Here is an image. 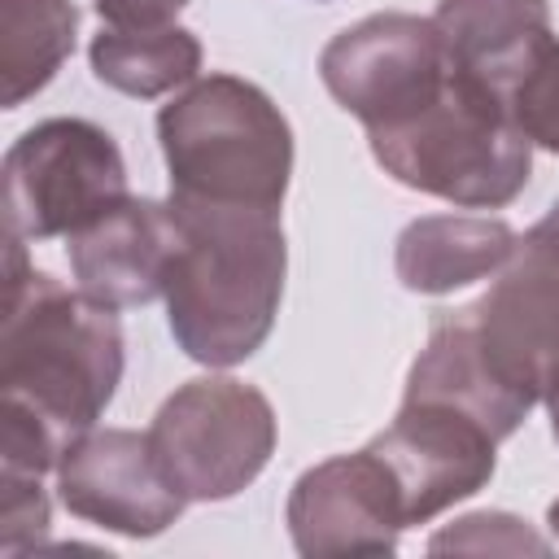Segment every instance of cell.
I'll return each instance as SVG.
<instances>
[{"instance_id": "6da1fadb", "label": "cell", "mask_w": 559, "mask_h": 559, "mask_svg": "<svg viewBox=\"0 0 559 559\" xmlns=\"http://www.w3.org/2000/svg\"><path fill=\"white\" fill-rule=\"evenodd\" d=\"M179 253L166 280V310L179 349L205 367L245 362L280 314L288 245L280 214L175 197Z\"/></svg>"}, {"instance_id": "7a4b0ae2", "label": "cell", "mask_w": 559, "mask_h": 559, "mask_svg": "<svg viewBox=\"0 0 559 559\" xmlns=\"http://www.w3.org/2000/svg\"><path fill=\"white\" fill-rule=\"evenodd\" d=\"M0 397L31 406L66 441L87 432L122 380V328L114 306L26 266L22 240H4Z\"/></svg>"}, {"instance_id": "3957f363", "label": "cell", "mask_w": 559, "mask_h": 559, "mask_svg": "<svg viewBox=\"0 0 559 559\" xmlns=\"http://www.w3.org/2000/svg\"><path fill=\"white\" fill-rule=\"evenodd\" d=\"M367 144L384 175L463 210L515 201L533 170V140L520 131L507 92L459 66L428 105L371 127Z\"/></svg>"}, {"instance_id": "277c9868", "label": "cell", "mask_w": 559, "mask_h": 559, "mask_svg": "<svg viewBox=\"0 0 559 559\" xmlns=\"http://www.w3.org/2000/svg\"><path fill=\"white\" fill-rule=\"evenodd\" d=\"M157 140L175 197L280 214L293 175V131L262 87L236 74L197 79L162 105Z\"/></svg>"}, {"instance_id": "5b68a950", "label": "cell", "mask_w": 559, "mask_h": 559, "mask_svg": "<svg viewBox=\"0 0 559 559\" xmlns=\"http://www.w3.org/2000/svg\"><path fill=\"white\" fill-rule=\"evenodd\" d=\"M148 445L188 502H223L262 476L275 450V411L245 380L201 376L162 402Z\"/></svg>"}, {"instance_id": "8992f818", "label": "cell", "mask_w": 559, "mask_h": 559, "mask_svg": "<svg viewBox=\"0 0 559 559\" xmlns=\"http://www.w3.org/2000/svg\"><path fill=\"white\" fill-rule=\"evenodd\" d=\"M122 201V153L87 118H48L4 153V227L17 240L74 236Z\"/></svg>"}, {"instance_id": "52a82bcc", "label": "cell", "mask_w": 559, "mask_h": 559, "mask_svg": "<svg viewBox=\"0 0 559 559\" xmlns=\"http://www.w3.org/2000/svg\"><path fill=\"white\" fill-rule=\"evenodd\" d=\"M450 70L454 61L441 44L437 22L415 13H371L332 35L319 52L323 87L367 131L428 105Z\"/></svg>"}, {"instance_id": "ba28073f", "label": "cell", "mask_w": 559, "mask_h": 559, "mask_svg": "<svg viewBox=\"0 0 559 559\" xmlns=\"http://www.w3.org/2000/svg\"><path fill=\"white\" fill-rule=\"evenodd\" d=\"M406 528L402 485L376 445L336 454L297 476L288 493V533L306 559L389 555Z\"/></svg>"}, {"instance_id": "9c48e42d", "label": "cell", "mask_w": 559, "mask_h": 559, "mask_svg": "<svg viewBox=\"0 0 559 559\" xmlns=\"http://www.w3.org/2000/svg\"><path fill=\"white\" fill-rule=\"evenodd\" d=\"M57 493L70 515L122 537H157L188 507L157 467L148 432L131 428L79 432L57 459Z\"/></svg>"}, {"instance_id": "30bf717a", "label": "cell", "mask_w": 559, "mask_h": 559, "mask_svg": "<svg viewBox=\"0 0 559 559\" xmlns=\"http://www.w3.org/2000/svg\"><path fill=\"white\" fill-rule=\"evenodd\" d=\"M402 485L406 524H424L489 485L498 437L459 406L402 397L397 419L371 441Z\"/></svg>"}, {"instance_id": "8fae6325", "label": "cell", "mask_w": 559, "mask_h": 559, "mask_svg": "<svg viewBox=\"0 0 559 559\" xmlns=\"http://www.w3.org/2000/svg\"><path fill=\"white\" fill-rule=\"evenodd\" d=\"M485 362L524 402H546L559 384V275L520 245L493 288L467 306Z\"/></svg>"}, {"instance_id": "7c38bea8", "label": "cell", "mask_w": 559, "mask_h": 559, "mask_svg": "<svg viewBox=\"0 0 559 559\" xmlns=\"http://www.w3.org/2000/svg\"><path fill=\"white\" fill-rule=\"evenodd\" d=\"M179 253V218L170 201L127 197L70 236V266L87 297L122 310L166 297Z\"/></svg>"}, {"instance_id": "4fadbf2b", "label": "cell", "mask_w": 559, "mask_h": 559, "mask_svg": "<svg viewBox=\"0 0 559 559\" xmlns=\"http://www.w3.org/2000/svg\"><path fill=\"white\" fill-rule=\"evenodd\" d=\"M406 397L459 406L472 419H480L498 441L511 437L524 424V415L533 411V402H524L515 389H507L498 380V371L485 362L467 306L463 310H450V314H441L432 323L428 345L411 362Z\"/></svg>"}, {"instance_id": "5bb4252c", "label": "cell", "mask_w": 559, "mask_h": 559, "mask_svg": "<svg viewBox=\"0 0 559 559\" xmlns=\"http://www.w3.org/2000/svg\"><path fill=\"white\" fill-rule=\"evenodd\" d=\"M432 22L450 61L498 92H511L550 44L546 0H437Z\"/></svg>"}, {"instance_id": "9a60e30c", "label": "cell", "mask_w": 559, "mask_h": 559, "mask_svg": "<svg viewBox=\"0 0 559 559\" xmlns=\"http://www.w3.org/2000/svg\"><path fill=\"white\" fill-rule=\"evenodd\" d=\"M520 236L502 218L476 214H428L402 227L397 236V280L411 293H454L472 280L502 271Z\"/></svg>"}, {"instance_id": "2e32d148", "label": "cell", "mask_w": 559, "mask_h": 559, "mask_svg": "<svg viewBox=\"0 0 559 559\" xmlns=\"http://www.w3.org/2000/svg\"><path fill=\"white\" fill-rule=\"evenodd\" d=\"M92 70L105 87L122 96H166L197 79L201 70V39L183 26H153V31H122L105 26L92 35Z\"/></svg>"}, {"instance_id": "e0dca14e", "label": "cell", "mask_w": 559, "mask_h": 559, "mask_svg": "<svg viewBox=\"0 0 559 559\" xmlns=\"http://www.w3.org/2000/svg\"><path fill=\"white\" fill-rule=\"evenodd\" d=\"M79 13L70 0H0V100L17 109L52 83L74 48Z\"/></svg>"}, {"instance_id": "ac0fdd59", "label": "cell", "mask_w": 559, "mask_h": 559, "mask_svg": "<svg viewBox=\"0 0 559 559\" xmlns=\"http://www.w3.org/2000/svg\"><path fill=\"white\" fill-rule=\"evenodd\" d=\"M428 550L432 555H445V550H467V555H546L550 542L537 537L520 515L476 511V515H463L450 528L432 533Z\"/></svg>"}, {"instance_id": "d6986e66", "label": "cell", "mask_w": 559, "mask_h": 559, "mask_svg": "<svg viewBox=\"0 0 559 559\" xmlns=\"http://www.w3.org/2000/svg\"><path fill=\"white\" fill-rule=\"evenodd\" d=\"M507 105H511L520 131H524L533 144L559 153V44H555V39H550V44L542 48V57L515 79V87L507 92Z\"/></svg>"}, {"instance_id": "ffe728a7", "label": "cell", "mask_w": 559, "mask_h": 559, "mask_svg": "<svg viewBox=\"0 0 559 559\" xmlns=\"http://www.w3.org/2000/svg\"><path fill=\"white\" fill-rule=\"evenodd\" d=\"M48 528V493L39 476H13L0 472V550L17 555L35 546Z\"/></svg>"}, {"instance_id": "44dd1931", "label": "cell", "mask_w": 559, "mask_h": 559, "mask_svg": "<svg viewBox=\"0 0 559 559\" xmlns=\"http://www.w3.org/2000/svg\"><path fill=\"white\" fill-rule=\"evenodd\" d=\"M92 4L105 17V26L153 31V26H175V17L188 0H92Z\"/></svg>"}, {"instance_id": "7402d4cb", "label": "cell", "mask_w": 559, "mask_h": 559, "mask_svg": "<svg viewBox=\"0 0 559 559\" xmlns=\"http://www.w3.org/2000/svg\"><path fill=\"white\" fill-rule=\"evenodd\" d=\"M520 249L528 253V258H537L546 271H555L559 275V201L528 227V236L520 240Z\"/></svg>"}, {"instance_id": "603a6c76", "label": "cell", "mask_w": 559, "mask_h": 559, "mask_svg": "<svg viewBox=\"0 0 559 559\" xmlns=\"http://www.w3.org/2000/svg\"><path fill=\"white\" fill-rule=\"evenodd\" d=\"M546 411H550V432H555V441H559V384L546 393Z\"/></svg>"}, {"instance_id": "cb8c5ba5", "label": "cell", "mask_w": 559, "mask_h": 559, "mask_svg": "<svg viewBox=\"0 0 559 559\" xmlns=\"http://www.w3.org/2000/svg\"><path fill=\"white\" fill-rule=\"evenodd\" d=\"M546 524H550V533H555V537H559V498H555V502H550V511H546Z\"/></svg>"}]
</instances>
